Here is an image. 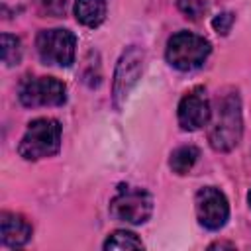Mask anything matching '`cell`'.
<instances>
[{
    "mask_svg": "<svg viewBox=\"0 0 251 251\" xmlns=\"http://www.w3.org/2000/svg\"><path fill=\"white\" fill-rule=\"evenodd\" d=\"M76 20L86 27H98L106 18V0H76Z\"/></svg>",
    "mask_w": 251,
    "mask_h": 251,
    "instance_id": "8fae6325",
    "label": "cell"
},
{
    "mask_svg": "<svg viewBox=\"0 0 251 251\" xmlns=\"http://www.w3.org/2000/svg\"><path fill=\"white\" fill-rule=\"evenodd\" d=\"M22 59V47H20V39L16 35L10 33H2V61L8 67L18 65Z\"/></svg>",
    "mask_w": 251,
    "mask_h": 251,
    "instance_id": "5bb4252c",
    "label": "cell"
},
{
    "mask_svg": "<svg viewBox=\"0 0 251 251\" xmlns=\"http://www.w3.org/2000/svg\"><path fill=\"white\" fill-rule=\"evenodd\" d=\"M233 14L231 12H222V14H218L214 20H212V27L216 29V33H220V35H227L229 33V29H231V25H233Z\"/></svg>",
    "mask_w": 251,
    "mask_h": 251,
    "instance_id": "2e32d148",
    "label": "cell"
},
{
    "mask_svg": "<svg viewBox=\"0 0 251 251\" xmlns=\"http://www.w3.org/2000/svg\"><path fill=\"white\" fill-rule=\"evenodd\" d=\"M37 2L41 10L51 16H61L65 14V8H67V0H37Z\"/></svg>",
    "mask_w": 251,
    "mask_h": 251,
    "instance_id": "e0dca14e",
    "label": "cell"
},
{
    "mask_svg": "<svg viewBox=\"0 0 251 251\" xmlns=\"http://www.w3.org/2000/svg\"><path fill=\"white\" fill-rule=\"evenodd\" d=\"M31 237V226L18 214L4 212L0 216V239L6 247H22Z\"/></svg>",
    "mask_w": 251,
    "mask_h": 251,
    "instance_id": "30bf717a",
    "label": "cell"
},
{
    "mask_svg": "<svg viewBox=\"0 0 251 251\" xmlns=\"http://www.w3.org/2000/svg\"><path fill=\"white\" fill-rule=\"evenodd\" d=\"M176 6L186 18H190L194 22L200 20L206 12V2L204 0H176Z\"/></svg>",
    "mask_w": 251,
    "mask_h": 251,
    "instance_id": "9a60e30c",
    "label": "cell"
},
{
    "mask_svg": "<svg viewBox=\"0 0 251 251\" xmlns=\"http://www.w3.org/2000/svg\"><path fill=\"white\" fill-rule=\"evenodd\" d=\"M194 208H196V218L200 226L206 229H220L226 226L229 218V204L224 192L216 186H204L196 192L194 198Z\"/></svg>",
    "mask_w": 251,
    "mask_h": 251,
    "instance_id": "ba28073f",
    "label": "cell"
},
{
    "mask_svg": "<svg viewBox=\"0 0 251 251\" xmlns=\"http://www.w3.org/2000/svg\"><path fill=\"white\" fill-rule=\"evenodd\" d=\"M37 53L43 63L47 65H59V67H71L75 63V51H76V37L73 31L55 27V29H41L35 39Z\"/></svg>",
    "mask_w": 251,
    "mask_h": 251,
    "instance_id": "5b68a950",
    "label": "cell"
},
{
    "mask_svg": "<svg viewBox=\"0 0 251 251\" xmlns=\"http://www.w3.org/2000/svg\"><path fill=\"white\" fill-rule=\"evenodd\" d=\"M212 118L210 100L206 96L204 88H192L188 90L180 102H178V124L184 131H194L206 126Z\"/></svg>",
    "mask_w": 251,
    "mask_h": 251,
    "instance_id": "9c48e42d",
    "label": "cell"
},
{
    "mask_svg": "<svg viewBox=\"0 0 251 251\" xmlns=\"http://www.w3.org/2000/svg\"><path fill=\"white\" fill-rule=\"evenodd\" d=\"M247 200H249V206H251V190H249V194H247Z\"/></svg>",
    "mask_w": 251,
    "mask_h": 251,
    "instance_id": "d6986e66",
    "label": "cell"
},
{
    "mask_svg": "<svg viewBox=\"0 0 251 251\" xmlns=\"http://www.w3.org/2000/svg\"><path fill=\"white\" fill-rule=\"evenodd\" d=\"M104 249H143V243L135 233L118 229L108 235V239L104 241Z\"/></svg>",
    "mask_w": 251,
    "mask_h": 251,
    "instance_id": "4fadbf2b",
    "label": "cell"
},
{
    "mask_svg": "<svg viewBox=\"0 0 251 251\" xmlns=\"http://www.w3.org/2000/svg\"><path fill=\"white\" fill-rule=\"evenodd\" d=\"M198 157H200V151H198L194 145H182V147H178V149H175V151L171 153L169 165H171L173 173H176V175H186V173L194 167V163L198 161Z\"/></svg>",
    "mask_w": 251,
    "mask_h": 251,
    "instance_id": "7c38bea8",
    "label": "cell"
},
{
    "mask_svg": "<svg viewBox=\"0 0 251 251\" xmlns=\"http://www.w3.org/2000/svg\"><path fill=\"white\" fill-rule=\"evenodd\" d=\"M210 51H212L210 41L204 39L202 35L190 31H178L169 39L165 57L169 65H173L178 71H194L208 59Z\"/></svg>",
    "mask_w": 251,
    "mask_h": 251,
    "instance_id": "3957f363",
    "label": "cell"
},
{
    "mask_svg": "<svg viewBox=\"0 0 251 251\" xmlns=\"http://www.w3.org/2000/svg\"><path fill=\"white\" fill-rule=\"evenodd\" d=\"M65 84L55 76H27L20 86V102L25 108L61 106L67 100Z\"/></svg>",
    "mask_w": 251,
    "mask_h": 251,
    "instance_id": "52a82bcc",
    "label": "cell"
},
{
    "mask_svg": "<svg viewBox=\"0 0 251 251\" xmlns=\"http://www.w3.org/2000/svg\"><path fill=\"white\" fill-rule=\"evenodd\" d=\"M243 133V120H241V100L235 90L222 94L216 102V112L210 126V145L216 151H231Z\"/></svg>",
    "mask_w": 251,
    "mask_h": 251,
    "instance_id": "6da1fadb",
    "label": "cell"
},
{
    "mask_svg": "<svg viewBox=\"0 0 251 251\" xmlns=\"http://www.w3.org/2000/svg\"><path fill=\"white\" fill-rule=\"evenodd\" d=\"M143 51L135 45L127 47L114 71V86H112V98H114V106L120 110L122 104L126 102L127 94L131 92V88L137 84L141 73H143Z\"/></svg>",
    "mask_w": 251,
    "mask_h": 251,
    "instance_id": "8992f818",
    "label": "cell"
},
{
    "mask_svg": "<svg viewBox=\"0 0 251 251\" xmlns=\"http://www.w3.org/2000/svg\"><path fill=\"white\" fill-rule=\"evenodd\" d=\"M153 212V198L147 190L137 186H120L110 202V216L126 224H143Z\"/></svg>",
    "mask_w": 251,
    "mask_h": 251,
    "instance_id": "277c9868",
    "label": "cell"
},
{
    "mask_svg": "<svg viewBox=\"0 0 251 251\" xmlns=\"http://www.w3.org/2000/svg\"><path fill=\"white\" fill-rule=\"evenodd\" d=\"M61 149V126L51 118H37L29 122L18 153L27 161H37L45 157H53Z\"/></svg>",
    "mask_w": 251,
    "mask_h": 251,
    "instance_id": "7a4b0ae2",
    "label": "cell"
},
{
    "mask_svg": "<svg viewBox=\"0 0 251 251\" xmlns=\"http://www.w3.org/2000/svg\"><path fill=\"white\" fill-rule=\"evenodd\" d=\"M224 247L233 249V243H224V241H218V243H212V245H210V249H224Z\"/></svg>",
    "mask_w": 251,
    "mask_h": 251,
    "instance_id": "ac0fdd59",
    "label": "cell"
}]
</instances>
